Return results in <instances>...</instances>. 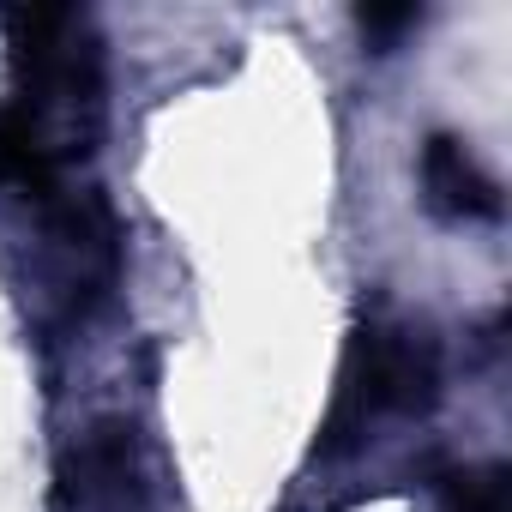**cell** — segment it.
Listing matches in <instances>:
<instances>
[{
    "label": "cell",
    "mask_w": 512,
    "mask_h": 512,
    "mask_svg": "<svg viewBox=\"0 0 512 512\" xmlns=\"http://www.w3.org/2000/svg\"><path fill=\"white\" fill-rule=\"evenodd\" d=\"M356 19H362L368 37H398V31H410L422 13H416V7H362Z\"/></svg>",
    "instance_id": "5b68a950"
},
{
    "label": "cell",
    "mask_w": 512,
    "mask_h": 512,
    "mask_svg": "<svg viewBox=\"0 0 512 512\" xmlns=\"http://www.w3.org/2000/svg\"><path fill=\"white\" fill-rule=\"evenodd\" d=\"M422 187H428L434 211H446V217H500V187L476 169V157L452 133L428 139V151H422Z\"/></svg>",
    "instance_id": "3957f363"
},
{
    "label": "cell",
    "mask_w": 512,
    "mask_h": 512,
    "mask_svg": "<svg viewBox=\"0 0 512 512\" xmlns=\"http://www.w3.org/2000/svg\"><path fill=\"white\" fill-rule=\"evenodd\" d=\"M7 37L25 85L13 109L43 133L55 157L91 151L85 139L97 133V115H103V49L91 19L73 7H19L7 13Z\"/></svg>",
    "instance_id": "6da1fadb"
},
{
    "label": "cell",
    "mask_w": 512,
    "mask_h": 512,
    "mask_svg": "<svg viewBox=\"0 0 512 512\" xmlns=\"http://www.w3.org/2000/svg\"><path fill=\"white\" fill-rule=\"evenodd\" d=\"M452 506L458 512H506V482H500V470H464V476H452Z\"/></svg>",
    "instance_id": "277c9868"
},
{
    "label": "cell",
    "mask_w": 512,
    "mask_h": 512,
    "mask_svg": "<svg viewBox=\"0 0 512 512\" xmlns=\"http://www.w3.org/2000/svg\"><path fill=\"white\" fill-rule=\"evenodd\" d=\"M434 386H440V362H434L428 338H416V332H362L356 356H350V374H344V392H338V410H332V434L350 440L374 416L428 410Z\"/></svg>",
    "instance_id": "7a4b0ae2"
}]
</instances>
